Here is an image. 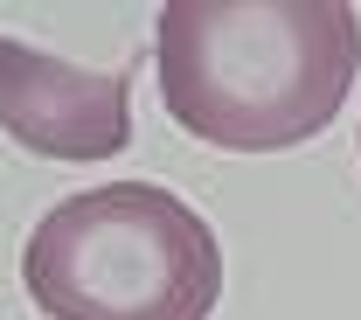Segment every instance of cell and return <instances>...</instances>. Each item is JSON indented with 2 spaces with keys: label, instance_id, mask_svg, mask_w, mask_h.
Instances as JSON below:
<instances>
[{
  "label": "cell",
  "instance_id": "1",
  "mask_svg": "<svg viewBox=\"0 0 361 320\" xmlns=\"http://www.w3.org/2000/svg\"><path fill=\"white\" fill-rule=\"evenodd\" d=\"M153 63L180 133L223 153H278L341 119L361 14L348 0H167Z\"/></svg>",
  "mask_w": 361,
  "mask_h": 320
},
{
  "label": "cell",
  "instance_id": "2",
  "mask_svg": "<svg viewBox=\"0 0 361 320\" xmlns=\"http://www.w3.org/2000/svg\"><path fill=\"white\" fill-rule=\"evenodd\" d=\"M21 285L49 320H209L223 300V244L174 188L104 182L28 230Z\"/></svg>",
  "mask_w": 361,
  "mask_h": 320
},
{
  "label": "cell",
  "instance_id": "3",
  "mask_svg": "<svg viewBox=\"0 0 361 320\" xmlns=\"http://www.w3.org/2000/svg\"><path fill=\"white\" fill-rule=\"evenodd\" d=\"M0 133L42 160H111L133 139V70H77L0 35Z\"/></svg>",
  "mask_w": 361,
  "mask_h": 320
}]
</instances>
